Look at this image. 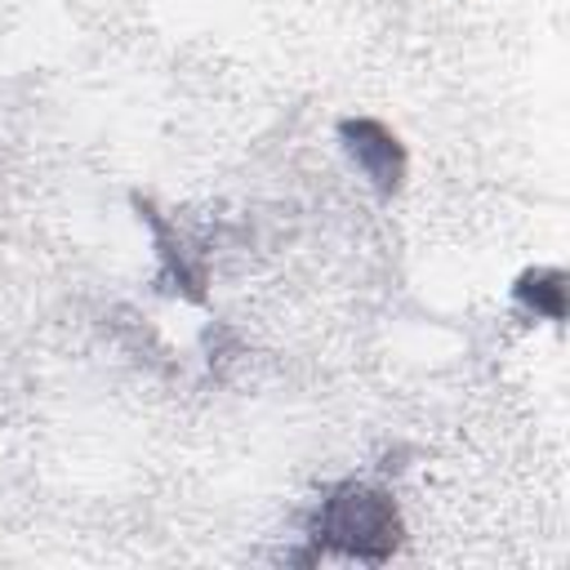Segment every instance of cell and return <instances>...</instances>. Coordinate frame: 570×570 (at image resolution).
I'll return each mask as SVG.
<instances>
[{
    "mask_svg": "<svg viewBox=\"0 0 570 570\" xmlns=\"http://www.w3.org/2000/svg\"><path fill=\"white\" fill-rule=\"evenodd\" d=\"M312 530H316L321 548H334L356 561H383L396 543V512H392L387 494L347 481L321 499Z\"/></svg>",
    "mask_w": 570,
    "mask_h": 570,
    "instance_id": "cell-1",
    "label": "cell"
},
{
    "mask_svg": "<svg viewBox=\"0 0 570 570\" xmlns=\"http://www.w3.org/2000/svg\"><path fill=\"white\" fill-rule=\"evenodd\" d=\"M343 138H347V151H352V160L383 187V191H392L396 183H401V169H405V156H401V147H396V138L379 125V120H347L343 125Z\"/></svg>",
    "mask_w": 570,
    "mask_h": 570,
    "instance_id": "cell-2",
    "label": "cell"
}]
</instances>
